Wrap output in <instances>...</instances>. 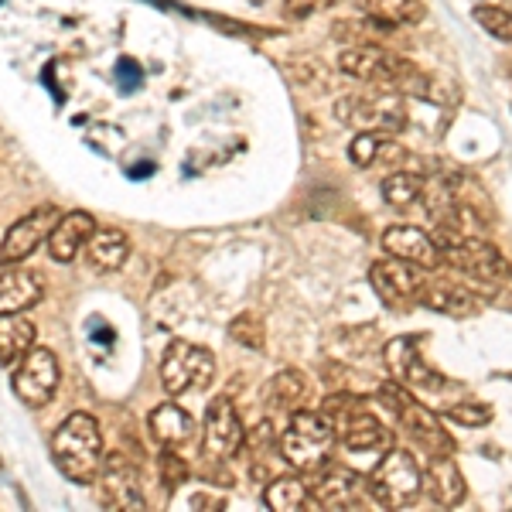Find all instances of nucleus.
<instances>
[{"label":"nucleus","instance_id":"1","mask_svg":"<svg viewBox=\"0 0 512 512\" xmlns=\"http://www.w3.org/2000/svg\"><path fill=\"white\" fill-rule=\"evenodd\" d=\"M338 72L349 79H359L366 86H383L393 93L434 99V76L424 72L417 62L403 59L400 52H390L386 45H352L338 55Z\"/></svg>","mask_w":512,"mask_h":512},{"label":"nucleus","instance_id":"2","mask_svg":"<svg viewBox=\"0 0 512 512\" xmlns=\"http://www.w3.org/2000/svg\"><path fill=\"white\" fill-rule=\"evenodd\" d=\"M52 461L55 468L76 485H93L103 475V431L93 414H69L52 434Z\"/></svg>","mask_w":512,"mask_h":512},{"label":"nucleus","instance_id":"3","mask_svg":"<svg viewBox=\"0 0 512 512\" xmlns=\"http://www.w3.org/2000/svg\"><path fill=\"white\" fill-rule=\"evenodd\" d=\"M335 120L355 130H373V134H400L407 127V96L393 89L373 86V93H345L335 99Z\"/></svg>","mask_w":512,"mask_h":512},{"label":"nucleus","instance_id":"4","mask_svg":"<svg viewBox=\"0 0 512 512\" xmlns=\"http://www.w3.org/2000/svg\"><path fill=\"white\" fill-rule=\"evenodd\" d=\"M335 441L338 431L332 417L315 414V410H294L287 431L280 434V458L297 472H318L332 454Z\"/></svg>","mask_w":512,"mask_h":512},{"label":"nucleus","instance_id":"5","mask_svg":"<svg viewBox=\"0 0 512 512\" xmlns=\"http://www.w3.org/2000/svg\"><path fill=\"white\" fill-rule=\"evenodd\" d=\"M379 400L393 410V417L400 420L403 431L414 437L420 448H427L431 454H454V437L441 427V417L410 393V386L390 379V383L379 386Z\"/></svg>","mask_w":512,"mask_h":512},{"label":"nucleus","instance_id":"6","mask_svg":"<svg viewBox=\"0 0 512 512\" xmlns=\"http://www.w3.org/2000/svg\"><path fill=\"white\" fill-rule=\"evenodd\" d=\"M424 489V475L420 465L410 451L390 448L386 454H379V465L369 475V495L386 509H403L417 499Z\"/></svg>","mask_w":512,"mask_h":512},{"label":"nucleus","instance_id":"7","mask_svg":"<svg viewBox=\"0 0 512 512\" xmlns=\"http://www.w3.org/2000/svg\"><path fill=\"white\" fill-rule=\"evenodd\" d=\"M216 379V355L195 342H171L161 359V386L171 396H185Z\"/></svg>","mask_w":512,"mask_h":512},{"label":"nucleus","instance_id":"8","mask_svg":"<svg viewBox=\"0 0 512 512\" xmlns=\"http://www.w3.org/2000/svg\"><path fill=\"white\" fill-rule=\"evenodd\" d=\"M444 267L472 277L482 287L506 284L512 277V263L482 236H461L451 246H444Z\"/></svg>","mask_w":512,"mask_h":512},{"label":"nucleus","instance_id":"9","mask_svg":"<svg viewBox=\"0 0 512 512\" xmlns=\"http://www.w3.org/2000/svg\"><path fill=\"white\" fill-rule=\"evenodd\" d=\"M59 383H62L59 355H55L52 349H41V345H35V349L24 355L11 373L14 396H18L24 407H31V410L48 407L55 390H59Z\"/></svg>","mask_w":512,"mask_h":512},{"label":"nucleus","instance_id":"10","mask_svg":"<svg viewBox=\"0 0 512 512\" xmlns=\"http://www.w3.org/2000/svg\"><path fill=\"white\" fill-rule=\"evenodd\" d=\"M59 216L62 209H55V205H38V209H31L28 216L14 222L0 239V267H21L41 243H48Z\"/></svg>","mask_w":512,"mask_h":512},{"label":"nucleus","instance_id":"11","mask_svg":"<svg viewBox=\"0 0 512 512\" xmlns=\"http://www.w3.org/2000/svg\"><path fill=\"white\" fill-rule=\"evenodd\" d=\"M369 284H373V291L386 308H410V304H420L424 270L396 260V256H386V260H376L369 267Z\"/></svg>","mask_w":512,"mask_h":512},{"label":"nucleus","instance_id":"12","mask_svg":"<svg viewBox=\"0 0 512 512\" xmlns=\"http://www.w3.org/2000/svg\"><path fill=\"white\" fill-rule=\"evenodd\" d=\"M205 454L212 461H229L236 451H243V441H246V427H243V417H239L233 396H216L205 410Z\"/></svg>","mask_w":512,"mask_h":512},{"label":"nucleus","instance_id":"13","mask_svg":"<svg viewBox=\"0 0 512 512\" xmlns=\"http://www.w3.org/2000/svg\"><path fill=\"white\" fill-rule=\"evenodd\" d=\"M420 335H400V338H390L383 345V366L396 383L410 386V390H437L444 386V379L420 359Z\"/></svg>","mask_w":512,"mask_h":512},{"label":"nucleus","instance_id":"14","mask_svg":"<svg viewBox=\"0 0 512 512\" xmlns=\"http://www.w3.org/2000/svg\"><path fill=\"white\" fill-rule=\"evenodd\" d=\"M379 243H383L386 256H396V260H403V263H414L420 270L444 267L441 243L434 239V233H427V229H420V226H390L383 236H379Z\"/></svg>","mask_w":512,"mask_h":512},{"label":"nucleus","instance_id":"15","mask_svg":"<svg viewBox=\"0 0 512 512\" xmlns=\"http://www.w3.org/2000/svg\"><path fill=\"white\" fill-rule=\"evenodd\" d=\"M335 431L338 441L345 444V451L355 454H386L393 448V431L376 414H369L366 407H355L345 417H338Z\"/></svg>","mask_w":512,"mask_h":512},{"label":"nucleus","instance_id":"16","mask_svg":"<svg viewBox=\"0 0 512 512\" xmlns=\"http://www.w3.org/2000/svg\"><path fill=\"white\" fill-rule=\"evenodd\" d=\"M99 502L110 509H144V492H140V475L130 468L127 458L106 454L103 461V485H99Z\"/></svg>","mask_w":512,"mask_h":512},{"label":"nucleus","instance_id":"17","mask_svg":"<svg viewBox=\"0 0 512 512\" xmlns=\"http://www.w3.org/2000/svg\"><path fill=\"white\" fill-rule=\"evenodd\" d=\"M420 304L437 311V315H448V318H475L485 301L475 291H468L465 284H458V280H444V277L427 280L424 277Z\"/></svg>","mask_w":512,"mask_h":512},{"label":"nucleus","instance_id":"18","mask_svg":"<svg viewBox=\"0 0 512 512\" xmlns=\"http://www.w3.org/2000/svg\"><path fill=\"white\" fill-rule=\"evenodd\" d=\"M311 485V499L315 506L321 509H342L349 506L355 495L362 492V475L352 472V468H342V465H321L318 468V478Z\"/></svg>","mask_w":512,"mask_h":512},{"label":"nucleus","instance_id":"19","mask_svg":"<svg viewBox=\"0 0 512 512\" xmlns=\"http://www.w3.org/2000/svg\"><path fill=\"white\" fill-rule=\"evenodd\" d=\"M93 233H96V219L89 216V212H82V209L62 212L52 229V236H48V256H52L55 263H72Z\"/></svg>","mask_w":512,"mask_h":512},{"label":"nucleus","instance_id":"20","mask_svg":"<svg viewBox=\"0 0 512 512\" xmlns=\"http://www.w3.org/2000/svg\"><path fill=\"white\" fill-rule=\"evenodd\" d=\"M424 489L437 506H444V509L461 506L468 495L465 475L454 465L451 454H431V465H427V472H424Z\"/></svg>","mask_w":512,"mask_h":512},{"label":"nucleus","instance_id":"21","mask_svg":"<svg viewBox=\"0 0 512 512\" xmlns=\"http://www.w3.org/2000/svg\"><path fill=\"white\" fill-rule=\"evenodd\" d=\"M45 294L38 274L24 267H4L0 274V315H24L28 308H35Z\"/></svg>","mask_w":512,"mask_h":512},{"label":"nucleus","instance_id":"22","mask_svg":"<svg viewBox=\"0 0 512 512\" xmlns=\"http://www.w3.org/2000/svg\"><path fill=\"white\" fill-rule=\"evenodd\" d=\"M147 431L161 448H181L195 437V417L178 403H161L147 414Z\"/></svg>","mask_w":512,"mask_h":512},{"label":"nucleus","instance_id":"23","mask_svg":"<svg viewBox=\"0 0 512 512\" xmlns=\"http://www.w3.org/2000/svg\"><path fill=\"white\" fill-rule=\"evenodd\" d=\"M35 349V325L21 315H0V366H18Z\"/></svg>","mask_w":512,"mask_h":512},{"label":"nucleus","instance_id":"24","mask_svg":"<svg viewBox=\"0 0 512 512\" xmlns=\"http://www.w3.org/2000/svg\"><path fill=\"white\" fill-rule=\"evenodd\" d=\"M86 253H89V263H93L96 270L113 274V270H120L123 263H127L130 239L123 236L120 229H96V233L89 236V243H86Z\"/></svg>","mask_w":512,"mask_h":512},{"label":"nucleus","instance_id":"25","mask_svg":"<svg viewBox=\"0 0 512 512\" xmlns=\"http://www.w3.org/2000/svg\"><path fill=\"white\" fill-rule=\"evenodd\" d=\"M304 400H308V379L297 373V369H280L267 383V390H263V403L270 410H284V414L301 410Z\"/></svg>","mask_w":512,"mask_h":512},{"label":"nucleus","instance_id":"26","mask_svg":"<svg viewBox=\"0 0 512 512\" xmlns=\"http://www.w3.org/2000/svg\"><path fill=\"white\" fill-rule=\"evenodd\" d=\"M263 502H267L274 512H301V509L315 506V499H311V485L297 475H277L274 482L263 489Z\"/></svg>","mask_w":512,"mask_h":512},{"label":"nucleus","instance_id":"27","mask_svg":"<svg viewBox=\"0 0 512 512\" xmlns=\"http://www.w3.org/2000/svg\"><path fill=\"white\" fill-rule=\"evenodd\" d=\"M407 158L403 147H396L386 134H373V130H359L349 144V161L355 168H373L379 161H400Z\"/></svg>","mask_w":512,"mask_h":512},{"label":"nucleus","instance_id":"28","mask_svg":"<svg viewBox=\"0 0 512 512\" xmlns=\"http://www.w3.org/2000/svg\"><path fill=\"white\" fill-rule=\"evenodd\" d=\"M366 18L383 21V24H420L427 18L424 0H352Z\"/></svg>","mask_w":512,"mask_h":512},{"label":"nucleus","instance_id":"29","mask_svg":"<svg viewBox=\"0 0 512 512\" xmlns=\"http://www.w3.org/2000/svg\"><path fill=\"white\" fill-rule=\"evenodd\" d=\"M424 188H427L424 175H417V171H396V175L383 181V198L393 209H407V205H414L424 195Z\"/></svg>","mask_w":512,"mask_h":512},{"label":"nucleus","instance_id":"30","mask_svg":"<svg viewBox=\"0 0 512 512\" xmlns=\"http://www.w3.org/2000/svg\"><path fill=\"white\" fill-rule=\"evenodd\" d=\"M229 338L243 345V349L260 352L263 345H267V321L256 315V311H243V315H236L229 321Z\"/></svg>","mask_w":512,"mask_h":512},{"label":"nucleus","instance_id":"31","mask_svg":"<svg viewBox=\"0 0 512 512\" xmlns=\"http://www.w3.org/2000/svg\"><path fill=\"white\" fill-rule=\"evenodd\" d=\"M444 417L458 427H472V431H478V427L492 424V407L482 400H461V403H454V407L444 410Z\"/></svg>","mask_w":512,"mask_h":512},{"label":"nucleus","instance_id":"32","mask_svg":"<svg viewBox=\"0 0 512 512\" xmlns=\"http://www.w3.org/2000/svg\"><path fill=\"white\" fill-rule=\"evenodd\" d=\"M158 472H161L164 489H168V492H178L181 485L188 482L192 468H188V461L178 454V448H161V454H158Z\"/></svg>","mask_w":512,"mask_h":512},{"label":"nucleus","instance_id":"33","mask_svg":"<svg viewBox=\"0 0 512 512\" xmlns=\"http://www.w3.org/2000/svg\"><path fill=\"white\" fill-rule=\"evenodd\" d=\"M475 21L482 24L492 38L509 41L512 45V11H506V7H492V4L475 7Z\"/></svg>","mask_w":512,"mask_h":512},{"label":"nucleus","instance_id":"34","mask_svg":"<svg viewBox=\"0 0 512 512\" xmlns=\"http://www.w3.org/2000/svg\"><path fill=\"white\" fill-rule=\"evenodd\" d=\"M270 448H280V437L274 431L270 420H260L253 431H246V441H243V451H250L253 458H267Z\"/></svg>","mask_w":512,"mask_h":512},{"label":"nucleus","instance_id":"35","mask_svg":"<svg viewBox=\"0 0 512 512\" xmlns=\"http://www.w3.org/2000/svg\"><path fill=\"white\" fill-rule=\"evenodd\" d=\"M328 4H332V0H284V11L291 14V18H311V14L325 11Z\"/></svg>","mask_w":512,"mask_h":512},{"label":"nucleus","instance_id":"36","mask_svg":"<svg viewBox=\"0 0 512 512\" xmlns=\"http://www.w3.org/2000/svg\"><path fill=\"white\" fill-rule=\"evenodd\" d=\"M117 79H120V89H137L140 86V65L134 59H120L117 62Z\"/></svg>","mask_w":512,"mask_h":512}]
</instances>
